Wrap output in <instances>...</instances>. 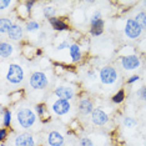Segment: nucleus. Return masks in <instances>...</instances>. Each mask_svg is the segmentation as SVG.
<instances>
[{
	"label": "nucleus",
	"instance_id": "nucleus-15",
	"mask_svg": "<svg viewBox=\"0 0 146 146\" xmlns=\"http://www.w3.org/2000/svg\"><path fill=\"white\" fill-rule=\"evenodd\" d=\"M14 51H15V46L9 41H1L0 44V56L1 59H8L10 56L14 55Z\"/></svg>",
	"mask_w": 146,
	"mask_h": 146
},
{
	"label": "nucleus",
	"instance_id": "nucleus-32",
	"mask_svg": "<svg viewBox=\"0 0 146 146\" xmlns=\"http://www.w3.org/2000/svg\"><path fill=\"white\" fill-rule=\"evenodd\" d=\"M6 136H8V131H6V129L1 127V129H0V140L4 141L6 139Z\"/></svg>",
	"mask_w": 146,
	"mask_h": 146
},
{
	"label": "nucleus",
	"instance_id": "nucleus-11",
	"mask_svg": "<svg viewBox=\"0 0 146 146\" xmlns=\"http://www.w3.org/2000/svg\"><path fill=\"white\" fill-rule=\"evenodd\" d=\"M91 121L96 126H104L109 121V115L101 108H96L91 114Z\"/></svg>",
	"mask_w": 146,
	"mask_h": 146
},
{
	"label": "nucleus",
	"instance_id": "nucleus-1",
	"mask_svg": "<svg viewBox=\"0 0 146 146\" xmlns=\"http://www.w3.org/2000/svg\"><path fill=\"white\" fill-rule=\"evenodd\" d=\"M38 120L36 112L30 108L23 106L16 112V121L23 129H31Z\"/></svg>",
	"mask_w": 146,
	"mask_h": 146
},
{
	"label": "nucleus",
	"instance_id": "nucleus-5",
	"mask_svg": "<svg viewBox=\"0 0 146 146\" xmlns=\"http://www.w3.org/2000/svg\"><path fill=\"white\" fill-rule=\"evenodd\" d=\"M142 28L140 26L137 21L135 19H127L125 23V28H124V33L126 35V38L131 39V40H135V39H139L142 34Z\"/></svg>",
	"mask_w": 146,
	"mask_h": 146
},
{
	"label": "nucleus",
	"instance_id": "nucleus-7",
	"mask_svg": "<svg viewBox=\"0 0 146 146\" xmlns=\"http://www.w3.org/2000/svg\"><path fill=\"white\" fill-rule=\"evenodd\" d=\"M121 66L125 69L126 71H132L136 70L141 66V59L135 54H130V55H125L121 58Z\"/></svg>",
	"mask_w": 146,
	"mask_h": 146
},
{
	"label": "nucleus",
	"instance_id": "nucleus-9",
	"mask_svg": "<svg viewBox=\"0 0 146 146\" xmlns=\"http://www.w3.org/2000/svg\"><path fill=\"white\" fill-rule=\"evenodd\" d=\"M14 146H36V137L29 132H23L15 136Z\"/></svg>",
	"mask_w": 146,
	"mask_h": 146
},
{
	"label": "nucleus",
	"instance_id": "nucleus-25",
	"mask_svg": "<svg viewBox=\"0 0 146 146\" xmlns=\"http://www.w3.org/2000/svg\"><path fill=\"white\" fill-rule=\"evenodd\" d=\"M122 122H124V126H125V127H127V129L135 127V126L137 125V121H136L134 117H125Z\"/></svg>",
	"mask_w": 146,
	"mask_h": 146
},
{
	"label": "nucleus",
	"instance_id": "nucleus-10",
	"mask_svg": "<svg viewBox=\"0 0 146 146\" xmlns=\"http://www.w3.org/2000/svg\"><path fill=\"white\" fill-rule=\"evenodd\" d=\"M54 95L58 99H61V100H66V101H70L71 99H74L75 96V90L70 86H56L54 89Z\"/></svg>",
	"mask_w": 146,
	"mask_h": 146
},
{
	"label": "nucleus",
	"instance_id": "nucleus-24",
	"mask_svg": "<svg viewBox=\"0 0 146 146\" xmlns=\"http://www.w3.org/2000/svg\"><path fill=\"white\" fill-rule=\"evenodd\" d=\"M111 100H112L114 104H121V102L125 100V91L124 90H119L114 96H112Z\"/></svg>",
	"mask_w": 146,
	"mask_h": 146
},
{
	"label": "nucleus",
	"instance_id": "nucleus-30",
	"mask_svg": "<svg viewBox=\"0 0 146 146\" xmlns=\"http://www.w3.org/2000/svg\"><path fill=\"white\" fill-rule=\"evenodd\" d=\"M24 5H25V8H26V10H28V13L30 14L33 6L35 5V1H34V0H29V1H25V3H24Z\"/></svg>",
	"mask_w": 146,
	"mask_h": 146
},
{
	"label": "nucleus",
	"instance_id": "nucleus-3",
	"mask_svg": "<svg viewBox=\"0 0 146 146\" xmlns=\"http://www.w3.org/2000/svg\"><path fill=\"white\" fill-rule=\"evenodd\" d=\"M29 85L34 90H44L49 85V78L45 72L42 71H35L33 72L29 78Z\"/></svg>",
	"mask_w": 146,
	"mask_h": 146
},
{
	"label": "nucleus",
	"instance_id": "nucleus-33",
	"mask_svg": "<svg viewBox=\"0 0 146 146\" xmlns=\"http://www.w3.org/2000/svg\"><path fill=\"white\" fill-rule=\"evenodd\" d=\"M140 79V76L139 75H132V76H130V78L127 79V84H134V82H136Z\"/></svg>",
	"mask_w": 146,
	"mask_h": 146
},
{
	"label": "nucleus",
	"instance_id": "nucleus-34",
	"mask_svg": "<svg viewBox=\"0 0 146 146\" xmlns=\"http://www.w3.org/2000/svg\"><path fill=\"white\" fill-rule=\"evenodd\" d=\"M45 38H46V33H44V31L39 33V36H38V39H39V42L44 41V40H45Z\"/></svg>",
	"mask_w": 146,
	"mask_h": 146
},
{
	"label": "nucleus",
	"instance_id": "nucleus-35",
	"mask_svg": "<svg viewBox=\"0 0 146 146\" xmlns=\"http://www.w3.org/2000/svg\"><path fill=\"white\" fill-rule=\"evenodd\" d=\"M142 4H144V5H145V6H146V1H144V3H142Z\"/></svg>",
	"mask_w": 146,
	"mask_h": 146
},
{
	"label": "nucleus",
	"instance_id": "nucleus-13",
	"mask_svg": "<svg viewBox=\"0 0 146 146\" xmlns=\"http://www.w3.org/2000/svg\"><path fill=\"white\" fill-rule=\"evenodd\" d=\"M8 38L13 41H20L23 38H24V29L20 24H14L9 29L8 31Z\"/></svg>",
	"mask_w": 146,
	"mask_h": 146
},
{
	"label": "nucleus",
	"instance_id": "nucleus-29",
	"mask_svg": "<svg viewBox=\"0 0 146 146\" xmlns=\"http://www.w3.org/2000/svg\"><path fill=\"white\" fill-rule=\"evenodd\" d=\"M13 4L11 0H1L0 1V8H1V10H5L8 6H10Z\"/></svg>",
	"mask_w": 146,
	"mask_h": 146
},
{
	"label": "nucleus",
	"instance_id": "nucleus-23",
	"mask_svg": "<svg viewBox=\"0 0 146 146\" xmlns=\"http://www.w3.org/2000/svg\"><path fill=\"white\" fill-rule=\"evenodd\" d=\"M35 112H36V115H38L39 117L44 119L45 116H46V114H48L46 105L45 104H38V105H35Z\"/></svg>",
	"mask_w": 146,
	"mask_h": 146
},
{
	"label": "nucleus",
	"instance_id": "nucleus-17",
	"mask_svg": "<svg viewBox=\"0 0 146 146\" xmlns=\"http://www.w3.org/2000/svg\"><path fill=\"white\" fill-rule=\"evenodd\" d=\"M69 54L70 58L74 62H78L81 60V48L78 44H71V46L69 48Z\"/></svg>",
	"mask_w": 146,
	"mask_h": 146
},
{
	"label": "nucleus",
	"instance_id": "nucleus-31",
	"mask_svg": "<svg viewBox=\"0 0 146 146\" xmlns=\"http://www.w3.org/2000/svg\"><path fill=\"white\" fill-rule=\"evenodd\" d=\"M86 76H88V79H90L91 81H94L95 79L98 78V75H96V71H95V70H92V69L86 72Z\"/></svg>",
	"mask_w": 146,
	"mask_h": 146
},
{
	"label": "nucleus",
	"instance_id": "nucleus-12",
	"mask_svg": "<svg viewBox=\"0 0 146 146\" xmlns=\"http://www.w3.org/2000/svg\"><path fill=\"white\" fill-rule=\"evenodd\" d=\"M48 144L49 146H64L65 145V137L61 132L59 131H51L48 135Z\"/></svg>",
	"mask_w": 146,
	"mask_h": 146
},
{
	"label": "nucleus",
	"instance_id": "nucleus-14",
	"mask_svg": "<svg viewBox=\"0 0 146 146\" xmlns=\"http://www.w3.org/2000/svg\"><path fill=\"white\" fill-rule=\"evenodd\" d=\"M79 111L84 116L92 114V111H94V104H92L91 99H89V98L81 99V100L79 101Z\"/></svg>",
	"mask_w": 146,
	"mask_h": 146
},
{
	"label": "nucleus",
	"instance_id": "nucleus-16",
	"mask_svg": "<svg viewBox=\"0 0 146 146\" xmlns=\"http://www.w3.org/2000/svg\"><path fill=\"white\" fill-rule=\"evenodd\" d=\"M50 25L52 26V29L56 31H66L69 29V25L62 20V19H59V18H52L49 20Z\"/></svg>",
	"mask_w": 146,
	"mask_h": 146
},
{
	"label": "nucleus",
	"instance_id": "nucleus-20",
	"mask_svg": "<svg viewBox=\"0 0 146 146\" xmlns=\"http://www.w3.org/2000/svg\"><path fill=\"white\" fill-rule=\"evenodd\" d=\"M42 14H44V18H46L48 20H50V19L55 18V14H56V8L55 6H44V9H42Z\"/></svg>",
	"mask_w": 146,
	"mask_h": 146
},
{
	"label": "nucleus",
	"instance_id": "nucleus-18",
	"mask_svg": "<svg viewBox=\"0 0 146 146\" xmlns=\"http://www.w3.org/2000/svg\"><path fill=\"white\" fill-rule=\"evenodd\" d=\"M14 25V23L10 18H6V16H3L1 19H0V33H1L3 35L4 34H8L9 29L11 28V26Z\"/></svg>",
	"mask_w": 146,
	"mask_h": 146
},
{
	"label": "nucleus",
	"instance_id": "nucleus-2",
	"mask_svg": "<svg viewBox=\"0 0 146 146\" xmlns=\"http://www.w3.org/2000/svg\"><path fill=\"white\" fill-rule=\"evenodd\" d=\"M24 78H25V71L21 65L15 64V62L9 64L8 70H6V75H5V79L9 84L19 85L24 81Z\"/></svg>",
	"mask_w": 146,
	"mask_h": 146
},
{
	"label": "nucleus",
	"instance_id": "nucleus-28",
	"mask_svg": "<svg viewBox=\"0 0 146 146\" xmlns=\"http://www.w3.org/2000/svg\"><path fill=\"white\" fill-rule=\"evenodd\" d=\"M70 46H71V45L69 44V41H68V40H64V41H61L60 44L56 46V49H58V50L60 51V50H64V49H69Z\"/></svg>",
	"mask_w": 146,
	"mask_h": 146
},
{
	"label": "nucleus",
	"instance_id": "nucleus-26",
	"mask_svg": "<svg viewBox=\"0 0 146 146\" xmlns=\"http://www.w3.org/2000/svg\"><path fill=\"white\" fill-rule=\"evenodd\" d=\"M136 96H137L141 101H146V86H141V88L136 91Z\"/></svg>",
	"mask_w": 146,
	"mask_h": 146
},
{
	"label": "nucleus",
	"instance_id": "nucleus-4",
	"mask_svg": "<svg viewBox=\"0 0 146 146\" xmlns=\"http://www.w3.org/2000/svg\"><path fill=\"white\" fill-rule=\"evenodd\" d=\"M99 78H100V82L102 85H112L117 81L119 74L116 69L112 66H104L99 72Z\"/></svg>",
	"mask_w": 146,
	"mask_h": 146
},
{
	"label": "nucleus",
	"instance_id": "nucleus-19",
	"mask_svg": "<svg viewBox=\"0 0 146 146\" xmlns=\"http://www.w3.org/2000/svg\"><path fill=\"white\" fill-rule=\"evenodd\" d=\"M3 127H9L11 125V111L9 109H3Z\"/></svg>",
	"mask_w": 146,
	"mask_h": 146
},
{
	"label": "nucleus",
	"instance_id": "nucleus-27",
	"mask_svg": "<svg viewBox=\"0 0 146 146\" xmlns=\"http://www.w3.org/2000/svg\"><path fill=\"white\" fill-rule=\"evenodd\" d=\"M79 144L80 146H94V142L90 137H88V136H84V137L80 139V141H79Z\"/></svg>",
	"mask_w": 146,
	"mask_h": 146
},
{
	"label": "nucleus",
	"instance_id": "nucleus-8",
	"mask_svg": "<svg viewBox=\"0 0 146 146\" xmlns=\"http://www.w3.org/2000/svg\"><path fill=\"white\" fill-rule=\"evenodd\" d=\"M51 110L55 115L58 116H64L66 114H69L71 110V104L70 101L61 100V99H56L51 105Z\"/></svg>",
	"mask_w": 146,
	"mask_h": 146
},
{
	"label": "nucleus",
	"instance_id": "nucleus-6",
	"mask_svg": "<svg viewBox=\"0 0 146 146\" xmlns=\"http://www.w3.org/2000/svg\"><path fill=\"white\" fill-rule=\"evenodd\" d=\"M104 33V20L100 11H95L90 19V34L92 36H100Z\"/></svg>",
	"mask_w": 146,
	"mask_h": 146
},
{
	"label": "nucleus",
	"instance_id": "nucleus-21",
	"mask_svg": "<svg viewBox=\"0 0 146 146\" xmlns=\"http://www.w3.org/2000/svg\"><path fill=\"white\" fill-rule=\"evenodd\" d=\"M135 20L140 24L142 30H146V11H140L135 16Z\"/></svg>",
	"mask_w": 146,
	"mask_h": 146
},
{
	"label": "nucleus",
	"instance_id": "nucleus-22",
	"mask_svg": "<svg viewBox=\"0 0 146 146\" xmlns=\"http://www.w3.org/2000/svg\"><path fill=\"white\" fill-rule=\"evenodd\" d=\"M26 31L28 33H35V31H39V29H40V24H39L38 21L35 20H29L26 23Z\"/></svg>",
	"mask_w": 146,
	"mask_h": 146
}]
</instances>
